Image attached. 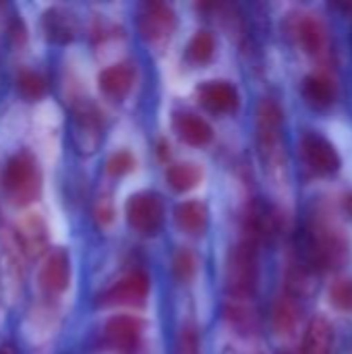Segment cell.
Returning <instances> with one entry per match:
<instances>
[{"label": "cell", "instance_id": "cell-5", "mask_svg": "<svg viewBox=\"0 0 352 354\" xmlns=\"http://www.w3.org/2000/svg\"><path fill=\"white\" fill-rule=\"evenodd\" d=\"M127 222L133 230L154 236L160 232L162 222H164V203L158 193L151 191H141L129 197L127 207Z\"/></svg>", "mask_w": 352, "mask_h": 354}, {"label": "cell", "instance_id": "cell-28", "mask_svg": "<svg viewBox=\"0 0 352 354\" xmlns=\"http://www.w3.org/2000/svg\"><path fill=\"white\" fill-rule=\"evenodd\" d=\"M176 354H199V348H197V334L193 330H183Z\"/></svg>", "mask_w": 352, "mask_h": 354}, {"label": "cell", "instance_id": "cell-8", "mask_svg": "<svg viewBox=\"0 0 352 354\" xmlns=\"http://www.w3.org/2000/svg\"><path fill=\"white\" fill-rule=\"evenodd\" d=\"M143 330H145L143 319L135 315H116L108 319L104 328V336L114 351H118L120 354H133L141 342Z\"/></svg>", "mask_w": 352, "mask_h": 354}, {"label": "cell", "instance_id": "cell-2", "mask_svg": "<svg viewBox=\"0 0 352 354\" xmlns=\"http://www.w3.org/2000/svg\"><path fill=\"white\" fill-rule=\"evenodd\" d=\"M284 114L276 100L263 97L257 106V141L259 151L270 170L284 168V141H282Z\"/></svg>", "mask_w": 352, "mask_h": 354}, {"label": "cell", "instance_id": "cell-14", "mask_svg": "<svg viewBox=\"0 0 352 354\" xmlns=\"http://www.w3.org/2000/svg\"><path fill=\"white\" fill-rule=\"evenodd\" d=\"M334 342H336V334L332 322L317 315L309 322V328L303 336L301 351L303 354H332Z\"/></svg>", "mask_w": 352, "mask_h": 354}, {"label": "cell", "instance_id": "cell-9", "mask_svg": "<svg viewBox=\"0 0 352 354\" xmlns=\"http://www.w3.org/2000/svg\"><path fill=\"white\" fill-rule=\"evenodd\" d=\"M149 295V278L145 272H131L124 278H120L104 297V305H143Z\"/></svg>", "mask_w": 352, "mask_h": 354}, {"label": "cell", "instance_id": "cell-26", "mask_svg": "<svg viewBox=\"0 0 352 354\" xmlns=\"http://www.w3.org/2000/svg\"><path fill=\"white\" fill-rule=\"evenodd\" d=\"M330 303L338 311L352 313V278H340L330 286Z\"/></svg>", "mask_w": 352, "mask_h": 354}, {"label": "cell", "instance_id": "cell-30", "mask_svg": "<svg viewBox=\"0 0 352 354\" xmlns=\"http://www.w3.org/2000/svg\"><path fill=\"white\" fill-rule=\"evenodd\" d=\"M344 214H346V218L352 222V193L344 199Z\"/></svg>", "mask_w": 352, "mask_h": 354}, {"label": "cell", "instance_id": "cell-18", "mask_svg": "<svg viewBox=\"0 0 352 354\" xmlns=\"http://www.w3.org/2000/svg\"><path fill=\"white\" fill-rule=\"evenodd\" d=\"M135 73L131 64H112L108 68H104L98 77V85L100 89L108 95V97H124L133 85Z\"/></svg>", "mask_w": 352, "mask_h": 354}, {"label": "cell", "instance_id": "cell-6", "mask_svg": "<svg viewBox=\"0 0 352 354\" xmlns=\"http://www.w3.org/2000/svg\"><path fill=\"white\" fill-rule=\"evenodd\" d=\"M139 33L149 44H160L168 39L176 27V15L166 2H145L139 10Z\"/></svg>", "mask_w": 352, "mask_h": 354}, {"label": "cell", "instance_id": "cell-24", "mask_svg": "<svg viewBox=\"0 0 352 354\" xmlns=\"http://www.w3.org/2000/svg\"><path fill=\"white\" fill-rule=\"evenodd\" d=\"M172 274L180 284H189L197 274V259L189 249H180L172 261Z\"/></svg>", "mask_w": 352, "mask_h": 354}, {"label": "cell", "instance_id": "cell-16", "mask_svg": "<svg viewBox=\"0 0 352 354\" xmlns=\"http://www.w3.org/2000/svg\"><path fill=\"white\" fill-rule=\"evenodd\" d=\"M44 25V33L48 35V39L64 44L71 41L77 35V19L73 12H68L66 8L60 6H52L44 12L41 19Z\"/></svg>", "mask_w": 352, "mask_h": 354}, {"label": "cell", "instance_id": "cell-10", "mask_svg": "<svg viewBox=\"0 0 352 354\" xmlns=\"http://www.w3.org/2000/svg\"><path fill=\"white\" fill-rule=\"evenodd\" d=\"M71 280V259L64 249H52L39 270V284L48 295H60Z\"/></svg>", "mask_w": 352, "mask_h": 354}, {"label": "cell", "instance_id": "cell-25", "mask_svg": "<svg viewBox=\"0 0 352 354\" xmlns=\"http://www.w3.org/2000/svg\"><path fill=\"white\" fill-rule=\"evenodd\" d=\"M17 87L25 97L37 100L46 93V79L35 71H21L17 77Z\"/></svg>", "mask_w": 352, "mask_h": 354}, {"label": "cell", "instance_id": "cell-13", "mask_svg": "<svg viewBox=\"0 0 352 354\" xmlns=\"http://www.w3.org/2000/svg\"><path fill=\"white\" fill-rule=\"evenodd\" d=\"M100 114L91 106H83L75 112L73 120V141L81 153H93L102 143Z\"/></svg>", "mask_w": 352, "mask_h": 354}, {"label": "cell", "instance_id": "cell-12", "mask_svg": "<svg viewBox=\"0 0 352 354\" xmlns=\"http://www.w3.org/2000/svg\"><path fill=\"white\" fill-rule=\"evenodd\" d=\"M197 100L214 114H230L239 108V91L228 81H207L199 85Z\"/></svg>", "mask_w": 352, "mask_h": 354}, {"label": "cell", "instance_id": "cell-1", "mask_svg": "<svg viewBox=\"0 0 352 354\" xmlns=\"http://www.w3.org/2000/svg\"><path fill=\"white\" fill-rule=\"evenodd\" d=\"M2 189L8 203L15 207H27L37 201L41 195V172L37 160L27 151L15 153L6 162Z\"/></svg>", "mask_w": 352, "mask_h": 354}, {"label": "cell", "instance_id": "cell-31", "mask_svg": "<svg viewBox=\"0 0 352 354\" xmlns=\"http://www.w3.org/2000/svg\"><path fill=\"white\" fill-rule=\"evenodd\" d=\"M0 354H17V351L10 344H4V346H0Z\"/></svg>", "mask_w": 352, "mask_h": 354}, {"label": "cell", "instance_id": "cell-17", "mask_svg": "<svg viewBox=\"0 0 352 354\" xmlns=\"http://www.w3.org/2000/svg\"><path fill=\"white\" fill-rule=\"evenodd\" d=\"M174 131L176 135L189 143V145H195V147H201V145H207L212 141V127L197 114H191V112H180L174 116Z\"/></svg>", "mask_w": 352, "mask_h": 354}, {"label": "cell", "instance_id": "cell-29", "mask_svg": "<svg viewBox=\"0 0 352 354\" xmlns=\"http://www.w3.org/2000/svg\"><path fill=\"white\" fill-rule=\"evenodd\" d=\"M112 216H114L112 203L108 199H102L100 201V207H98V218L102 220V224H108V222H112Z\"/></svg>", "mask_w": 352, "mask_h": 354}, {"label": "cell", "instance_id": "cell-11", "mask_svg": "<svg viewBox=\"0 0 352 354\" xmlns=\"http://www.w3.org/2000/svg\"><path fill=\"white\" fill-rule=\"evenodd\" d=\"M15 241L23 255L37 257L48 247V226L39 214H27L19 220L15 230Z\"/></svg>", "mask_w": 352, "mask_h": 354}, {"label": "cell", "instance_id": "cell-20", "mask_svg": "<svg viewBox=\"0 0 352 354\" xmlns=\"http://www.w3.org/2000/svg\"><path fill=\"white\" fill-rule=\"evenodd\" d=\"M178 228L187 234H203L207 228V207L203 201H183L174 209Z\"/></svg>", "mask_w": 352, "mask_h": 354}, {"label": "cell", "instance_id": "cell-15", "mask_svg": "<svg viewBox=\"0 0 352 354\" xmlns=\"http://www.w3.org/2000/svg\"><path fill=\"white\" fill-rule=\"evenodd\" d=\"M297 39L303 46V50L309 56H322L326 52L328 46V35H326V27L322 25V21L313 15H303L297 25Z\"/></svg>", "mask_w": 352, "mask_h": 354}, {"label": "cell", "instance_id": "cell-19", "mask_svg": "<svg viewBox=\"0 0 352 354\" xmlns=\"http://www.w3.org/2000/svg\"><path fill=\"white\" fill-rule=\"evenodd\" d=\"M303 97L315 110H326L336 102V85L326 75H309L303 81Z\"/></svg>", "mask_w": 352, "mask_h": 354}, {"label": "cell", "instance_id": "cell-21", "mask_svg": "<svg viewBox=\"0 0 352 354\" xmlns=\"http://www.w3.org/2000/svg\"><path fill=\"white\" fill-rule=\"evenodd\" d=\"M301 319V307L293 295H282L274 305V330L280 336L295 334Z\"/></svg>", "mask_w": 352, "mask_h": 354}, {"label": "cell", "instance_id": "cell-7", "mask_svg": "<svg viewBox=\"0 0 352 354\" xmlns=\"http://www.w3.org/2000/svg\"><path fill=\"white\" fill-rule=\"evenodd\" d=\"M301 156L307 168L315 174L330 176L340 170V156L336 147L317 133H305L301 137Z\"/></svg>", "mask_w": 352, "mask_h": 354}, {"label": "cell", "instance_id": "cell-4", "mask_svg": "<svg viewBox=\"0 0 352 354\" xmlns=\"http://www.w3.org/2000/svg\"><path fill=\"white\" fill-rule=\"evenodd\" d=\"M311 255L322 268L336 270L349 261L351 245L349 239L328 220L315 222L311 228Z\"/></svg>", "mask_w": 352, "mask_h": 354}, {"label": "cell", "instance_id": "cell-23", "mask_svg": "<svg viewBox=\"0 0 352 354\" xmlns=\"http://www.w3.org/2000/svg\"><path fill=\"white\" fill-rule=\"evenodd\" d=\"M214 50H216V39L210 31H197L189 46H187V58L193 62V64H205L212 60L214 56Z\"/></svg>", "mask_w": 352, "mask_h": 354}, {"label": "cell", "instance_id": "cell-27", "mask_svg": "<svg viewBox=\"0 0 352 354\" xmlns=\"http://www.w3.org/2000/svg\"><path fill=\"white\" fill-rule=\"evenodd\" d=\"M133 168H135V158H133V153L127 151V149L114 151V153L108 158V162H106V172H108L110 176H124V174H129Z\"/></svg>", "mask_w": 352, "mask_h": 354}, {"label": "cell", "instance_id": "cell-3", "mask_svg": "<svg viewBox=\"0 0 352 354\" xmlns=\"http://www.w3.org/2000/svg\"><path fill=\"white\" fill-rule=\"evenodd\" d=\"M226 280L228 288L232 292V299L245 301L253 295L257 284V249L255 239H247L232 247L228 255V268H226Z\"/></svg>", "mask_w": 352, "mask_h": 354}, {"label": "cell", "instance_id": "cell-22", "mask_svg": "<svg viewBox=\"0 0 352 354\" xmlns=\"http://www.w3.org/2000/svg\"><path fill=\"white\" fill-rule=\"evenodd\" d=\"M168 185L178 191V193H187L191 189H195L201 180H203V168L191 162H180V164H172L166 172Z\"/></svg>", "mask_w": 352, "mask_h": 354}]
</instances>
